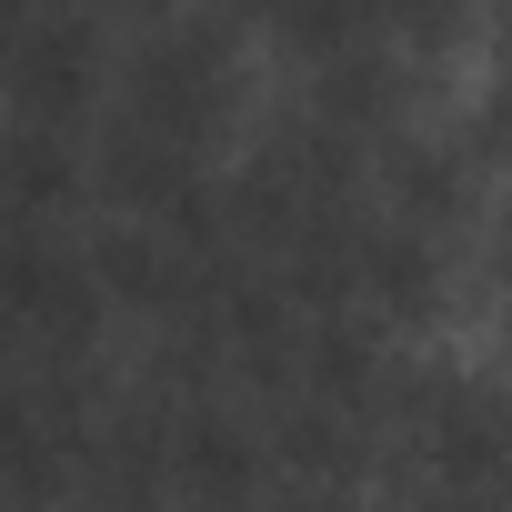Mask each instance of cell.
<instances>
[{
  "mask_svg": "<svg viewBox=\"0 0 512 512\" xmlns=\"http://www.w3.org/2000/svg\"><path fill=\"white\" fill-rule=\"evenodd\" d=\"M482 31V0H382V41L402 51V61H452L462 41Z\"/></svg>",
  "mask_w": 512,
  "mask_h": 512,
  "instance_id": "cell-5",
  "label": "cell"
},
{
  "mask_svg": "<svg viewBox=\"0 0 512 512\" xmlns=\"http://www.w3.org/2000/svg\"><path fill=\"white\" fill-rule=\"evenodd\" d=\"M111 91H121V31L91 11V0H51L41 21L0 51V121L91 141Z\"/></svg>",
  "mask_w": 512,
  "mask_h": 512,
  "instance_id": "cell-4",
  "label": "cell"
},
{
  "mask_svg": "<svg viewBox=\"0 0 512 512\" xmlns=\"http://www.w3.org/2000/svg\"><path fill=\"white\" fill-rule=\"evenodd\" d=\"M111 322L121 312L91 272V231H0V352L91 362Z\"/></svg>",
  "mask_w": 512,
  "mask_h": 512,
  "instance_id": "cell-3",
  "label": "cell"
},
{
  "mask_svg": "<svg viewBox=\"0 0 512 512\" xmlns=\"http://www.w3.org/2000/svg\"><path fill=\"white\" fill-rule=\"evenodd\" d=\"M111 111L161 131V141H191V151L231 161V131H241V31L221 11H201V0H181L161 21H131Z\"/></svg>",
  "mask_w": 512,
  "mask_h": 512,
  "instance_id": "cell-1",
  "label": "cell"
},
{
  "mask_svg": "<svg viewBox=\"0 0 512 512\" xmlns=\"http://www.w3.org/2000/svg\"><path fill=\"white\" fill-rule=\"evenodd\" d=\"M472 151L482 161H512V51H492V71H482V101H472Z\"/></svg>",
  "mask_w": 512,
  "mask_h": 512,
  "instance_id": "cell-6",
  "label": "cell"
},
{
  "mask_svg": "<svg viewBox=\"0 0 512 512\" xmlns=\"http://www.w3.org/2000/svg\"><path fill=\"white\" fill-rule=\"evenodd\" d=\"M482 31H492V51H512V0H482Z\"/></svg>",
  "mask_w": 512,
  "mask_h": 512,
  "instance_id": "cell-9",
  "label": "cell"
},
{
  "mask_svg": "<svg viewBox=\"0 0 512 512\" xmlns=\"http://www.w3.org/2000/svg\"><path fill=\"white\" fill-rule=\"evenodd\" d=\"M201 11H221L241 41H251V31H262V41H282V21L302 11V0H201Z\"/></svg>",
  "mask_w": 512,
  "mask_h": 512,
  "instance_id": "cell-7",
  "label": "cell"
},
{
  "mask_svg": "<svg viewBox=\"0 0 512 512\" xmlns=\"http://www.w3.org/2000/svg\"><path fill=\"white\" fill-rule=\"evenodd\" d=\"M492 302H502V352H512V211L492 231Z\"/></svg>",
  "mask_w": 512,
  "mask_h": 512,
  "instance_id": "cell-8",
  "label": "cell"
},
{
  "mask_svg": "<svg viewBox=\"0 0 512 512\" xmlns=\"http://www.w3.org/2000/svg\"><path fill=\"white\" fill-rule=\"evenodd\" d=\"M382 452H392L402 492H422V482L492 492V482H512V382L462 372V362H412L402 392H392Z\"/></svg>",
  "mask_w": 512,
  "mask_h": 512,
  "instance_id": "cell-2",
  "label": "cell"
}]
</instances>
